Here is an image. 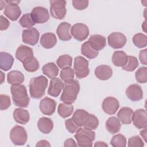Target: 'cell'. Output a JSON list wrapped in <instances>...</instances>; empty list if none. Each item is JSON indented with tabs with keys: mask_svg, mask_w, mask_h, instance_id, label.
I'll use <instances>...</instances> for the list:
<instances>
[{
	"mask_svg": "<svg viewBox=\"0 0 147 147\" xmlns=\"http://www.w3.org/2000/svg\"><path fill=\"white\" fill-rule=\"evenodd\" d=\"M136 79L140 83H145L147 82V68L146 67H141L135 73Z\"/></svg>",
	"mask_w": 147,
	"mask_h": 147,
	"instance_id": "f35d334b",
	"label": "cell"
},
{
	"mask_svg": "<svg viewBox=\"0 0 147 147\" xmlns=\"http://www.w3.org/2000/svg\"><path fill=\"white\" fill-rule=\"evenodd\" d=\"M0 73H1V84H2L4 82V80H5V74H3V72L2 71H1Z\"/></svg>",
	"mask_w": 147,
	"mask_h": 147,
	"instance_id": "db71d44e",
	"label": "cell"
},
{
	"mask_svg": "<svg viewBox=\"0 0 147 147\" xmlns=\"http://www.w3.org/2000/svg\"><path fill=\"white\" fill-rule=\"evenodd\" d=\"M81 53L88 59H92L98 56L99 52L95 50L87 41L82 45Z\"/></svg>",
	"mask_w": 147,
	"mask_h": 147,
	"instance_id": "1f68e13d",
	"label": "cell"
},
{
	"mask_svg": "<svg viewBox=\"0 0 147 147\" xmlns=\"http://www.w3.org/2000/svg\"><path fill=\"white\" fill-rule=\"evenodd\" d=\"M73 111L74 106L72 104L61 103L59 104L57 107V113L59 115L63 118L69 117L72 114Z\"/></svg>",
	"mask_w": 147,
	"mask_h": 147,
	"instance_id": "d6a6232c",
	"label": "cell"
},
{
	"mask_svg": "<svg viewBox=\"0 0 147 147\" xmlns=\"http://www.w3.org/2000/svg\"><path fill=\"white\" fill-rule=\"evenodd\" d=\"M102 106L105 113L109 115H113L118 110L119 103L115 98L108 96L103 100Z\"/></svg>",
	"mask_w": 147,
	"mask_h": 147,
	"instance_id": "9a60e30c",
	"label": "cell"
},
{
	"mask_svg": "<svg viewBox=\"0 0 147 147\" xmlns=\"http://www.w3.org/2000/svg\"><path fill=\"white\" fill-rule=\"evenodd\" d=\"M74 7L78 10H82L86 9L88 6L89 2L88 1H77L74 0L72 1Z\"/></svg>",
	"mask_w": 147,
	"mask_h": 147,
	"instance_id": "bcb514c9",
	"label": "cell"
},
{
	"mask_svg": "<svg viewBox=\"0 0 147 147\" xmlns=\"http://www.w3.org/2000/svg\"><path fill=\"white\" fill-rule=\"evenodd\" d=\"M10 91L13 103L20 107H27L29 104L30 98L25 86L22 84H12Z\"/></svg>",
	"mask_w": 147,
	"mask_h": 147,
	"instance_id": "6da1fadb",
	"label": "cell"
},
{
	"mask_svg": "<svg viewBox=\"0 0 147 147\" xmlns=\"http://www.w3.org/2000/svg\"><path fill=\"white\" fill-rule=\"evenodd\" d=\"M90 114L84 110L78 109L76 110L73 115L72 119L80 127L84 126L88 121Z\"/></svg>",
	"mask_w": 147,
	"mask_h": 147,
	"instance_id": "7402d4cb",
	"label": "cell"
},
{
	"mask_svg": "<svg viewBox=\"0 0 147 147\" xmlns=\"http://www.w3.org/2000/svg\"><path fill=\"white\" fill-rule=\"evenodd\" d=\"M88 26L83 23L75 24L71 28V34L74 38L79 41L85 40L89 35Z\"/></svg>",
	"mask_w": 147,
	"mask_h": 147,
	"instance_id": "9c48e42d",
	"label": "cell"
},
{
	"mask_svg": "<svg viewBox=\"0 0 147 147\" xmlns=\"http://www.w3.org/2000/svg\"><path fill=\"white\" fill-rule=\"evenodd\" d=\"M40 33L36 28H31L25 29L22 33L23 42L30 45H35L38 41Z\"/></svg>",
	"mask_w": 147,
	"mask_h": 147,
	"instance_id": "5bb4252c",
	"label": "cell"
},
{
	"mask_svg": "<svg viewBox=\"0 0 147 147\" xmlns=\"http://www.w3.org/2000/svg\"><path fill=\"white\" fill-rule=\"evenodd\" d=\"M19 22L22 27L28 28V29L32 28L35 25V23L31 18L30 13H26L24 14L20 19Z\"/></svg>",
	"mask_w": 147,
	"mask_h": 147,
	"instance_id": "ab89813d",
	"label": "cell"
},
{
	"mask_svg": "<svg viewBox=\"0 0 147 147\" xmlns=\"http://www.w3.org/2000/svg\"><path fill=\"white\" fill-rule=\"evenodd\" d=\"M79 90L80 84L78 80L72 79L64 82L60 96L61 101L67 104L73 103L77 99Z\"/></svg>",
	"mask_w": 147,
	"mask_h": 147,
	"instance_id": "7a4b0ae2",
	"label": "cell"
},
{
	"mask_svg": "<svg viewBox=\"0 0 147 147\" xmlns=\"http://www.w3.org/2000/svg\"><path fill=\"white\" fill-rule=\"evenodd\" d=\"M94 74L95 76L102 80H106L110 79L113 75L111 68L107 65H100L95 69Z\"/></svg>",
	"mask_w": 147,
	"mask_h": 147,
	"instance_id": "44dd1931",
	"label": "cell"
},
{
	"mask_svg": "<svg viewBox=\"0 0 147 147\" xmlns=\"http://www.w3.org/2000/svg\"><path fill=\"white\" fill-rule=\"evenodd\" d=\"M23 66L25 69L29 72H33L36 71L40 67L39 63L36 57H33L29 62L24 64Z\"/></svg>",
	"mask_w": 147,
	"mask_h": 147,
	"instance_id": "60d3db41",
	"label": "cell"
},
{
	"mask_svg": "<svg viewBox=\"0 0 147 147\" xmlns=\"http://www.w3.org/2000/svg\"><path fill=\"white\" fill-rule=\"evenodd\" d=\"M50 3V13L51 16L57 20L63 19L67 13L66 1L63 0H52Z\"/></svg>",
	"mask_w": 147,
	"mask_h": 147,
	"instance_id": "52a82bcc",
	"label": "cell"
},
{
	"mask_svg": "<svg viewBox=\"0 0 147 147\" xmlns=\"http://www.w3.org/2000/svg\"><path fill=\"white\" fill-rule=\"evenodd\" d=\"M78 146L80 147H91L95 138V133L92 130L80 127L75 134Z\"/></svg>",
	"mask_w": 147,
	"mask_h": 147,
	"instance_id": "277c9868",
	"label": "cell"
},
{
	"mask_svg": "<svg viewBox=\"0 0 147 147\" xmlns=\"http://www.w3.org/2000/svg\"><path fill=\"white\" fill-rule=\"evenodd\" d=\"M98 125H99V120L98 118L94 115L90 114V117H89L88 121L83 127L88 129L95 130L98 127Z\"/></svg>",
	"mask_w": 147,
	"mask_h": 147,
	"instance_id": "b9f144b4",
	"label": "cell"
},
{
	"mask_svg": "<svg viewBox=\"0 0 147 147\" xmlns=\"http://www.w3.org/2000/svg\"><path fill=\"white\" fill-rule=\"evenodd\" d=\"M48 83V79L40 75L33 78L29 82V92L32 98L40 99L45 95Z\"/></svg>",
	"mask_w": 147,
	"mask_h": 147,
	"instance_id": "3957f363",
	"label": "cell"
},
{
	"mask_svg": "<svg viewBox=\"0 0 147 147\" xmlns=\"http://www.w3.org/2000/svg\"><path fill=\"white\" fill-rule=\"evenodd\" d=\"M0 22V29L1 31L6 30L10 25V22L3 15H1Z\"/></svg>",
	"mask_w": 147,
	"mask_h": 147,
	"instance_id": "7dc6e473",
	"label": "cell"
},
{
	"mask_svg": "<svg viewBox=\"0 0 147 147\" xmlns=\"http://www.w3.org/2000/svg\"><path fill=\"white\" fill-rule=\"evenodd\" d=\"M71 25L67 22L60 23L56 29V33L59 38L61 41H68L71 39L72 35L71 34L70 29Z\"/></svg>",
	"mask_w": 147,
	"mask_h": 147,
	"instance_id": "ac0fdd59",
	"label": "cell"
},
{
	"mask_svg": "<svg viewBox=\"0 0 147 147\" xmlns=\"http://www.w3.org/2000/svg\"><path fill=\"white\" fill-rule=\"evenodd\" d=\"M127 41L126 36L121 32H113L107 37V42L110 47L114 49L123 48Z\"/></svg>",
	"mask_w": 147,
	"mask_h": 147,
	"instance_id": "8fae6325",
	"label": "cell"
},
{
	"mask_svg": "<svg viewBox=\"0 0 147 147\" xmlns=\"http://www.w3.org/2000/svg\"><path fill=\"white\" fill-rule=\"evenodd\" d=\"M16 57L22 64L29 62L34 57L32 48L24 45H21L17 49Z\"/></svg>",
	"mask_w": 147,
	"mask_h": 147,
	"instance_id": "4fadbf2b",
	"label": "cell"
},
{
	"mask_svg": "<svg viewBox=\"0 0 147 147\" xmlns=\"http://www.w3.org/2000/svg\"><path fill=\"white\" fill-rule=\"evenodd\" d=\"M105 126L106 129L110 133L114 134L119 131L121 124L118 118L115 117H111L106 121Z\"/></svg>",
	"mask_w": 147,
	"mask_h": 147,
	"instance_id": "83f0119b",
	"label": "cell"
},
{
	"mask_svg": "<svg viewBox=\"0 0 147 147\" xmlns=\"http://www.w3.org/2000/svg\"><path fill=\"white\" fill-rule=\"evenodd\" d=\"M6 5L4 8L3 13L9 20L11 21H17L21 14V11L18 1H5Z\"/></svg>",
	"mask_w": 147,
	"mask_h": 147,
	"instance_id": "ba28073f",
	"label": "cell"
},
{
	"mask_svg": "<svg viewBox=\"0 0 147 147\" xmlns=\"http://www.w3.org/2000/svg\"><path fill=\"white\" fill-rule=\"evenodd\" d=\"M40 42L44 48L51 49L56 44L57 38L53 33H45L41 36Z\"/></svg>",
	"mask_w": 147,
	"mask_h": 147,
	"instance_id": "cb8c5ba5",
	"label": "cell"
},
{
	"mask_svg": "<svg viewBox=\"0 0 147 147\" xmlns=\"http://www.w3.org/2000/svg\"><path fill=\"white\" fill-rule=\"evenodd\" d=\"M88 41L91 46L98 52L103 49L106 45V38L100 34L91 35Z\"/></svg>",
	"mask_w": 147,
	"mask_h": 147,
	"instance_id": "ffe728a7",
	"label": "cell"
},
{
	"mask_svg": "<svg viewBox=\"0 0 147 147\" xmlns=\"http://www.w3.org/2000/svg\"><path fill=\"white\" fill-rule=\"evenodd\" d=\"M132 40L135 46L139 48H145L147 45L146 36L141 33L136 34L133 36Z\"/></svg>",
	"mask_w": 147,
	"mask_h": 147,
	"instance_id": "e575fe53",
	"label": "cell"
},
{
	"mask_svg": "<svg viewBox=\"0 0 147 147\" xmlns=\"http://www.w3.org/2000/svg\"><path fill=\"white\" fill-rule=\"evenodd\" d=\"M127 97L133 102H137L143 98V91L138 84L130 85L126 90Z\"/></svg>",
	"mask_w": 147,
	"mask_h": 147,
	"instance_id": "e0dca14e",
	"label": "cell"
},
{
	"mask_svg": "<svg viewBox=\"0 0 147 147\" xmlns=\"http://www.w3.org/2000/svg\"><path fill=\"white\" fill-rule=\"evenodd\" d=\"M65 127L67 130L71 133H75L80 127L72 119V118L66 119L65 121Z\"/></svg>",
	"mask_w": 147,
	"mask_h": 147,
	"instance_id": "f6af8a7d",
	"label": "cell"
},
{
	"mask_svg": "<svg viewBox=\"0 0 147 147\" xmlns=\"http://www.w3.org/2000/svg\"><path fill=\"white\" fill-rule=\"evenodd\" d=\"M39 107L41 112L43 114L51 115L55 111L56 102L53 99L46 96L41 100Z\"/></svg>",
	"mask_w": 147,
	"mask_h": 147,
	"instance_id": "2e32d148",
	"label": "cell"
},
{
	"mask_svg": "<svg viewBox=\"0 0 147 147\" xmlns=\"http://www.w3.org/2000/svg\"><path fill=\"white\" fill-rule=\"evenodd\" d=\"M42 71L44 75L50 79L56 78L59 74V68L55 63L53 62L45 64L42 67Z\"/></svg>",
	"mask_w": 147,
	"mask_h": 147,
	"instance_id": "4dcf8cb0",
	"label": "cell"
},
{
	"mask_svg": "<svg viewBox=\"0 0 147 147\" xmlns=\"http://www.w3.org/2000/svg\"><path fill=\"white\" fill-rule=\"evenodd\" d=\"M64 84L61 80L59 78H55L51 80L49 88L48 90V95H51V96L53 97H57L63 88Z\"/></svg>",
	"mask_w": 147,
	"mask_h": 147,
	"instance_id": "d6986e66",
	"label": "cell"
},
{
	"mask_svg": "<svg viewBox=\"0 0 147 147\" xmlns=\"http://www.w3.org/2000/svg\"><path fill=\"white\" fill-rule=\"evenodd\" d=\"M11 105L10 96L5 94L0 95V109L5 110L7 109Z\"/></svg>",
	"mask_w": 147,
	"mask_h": 147,
	"instance_id": "ee69618b",
	"label": "cell"
},
{
	"mask_svg": "<svg viewBox=\"0 0 147 147\" xmlns=\"http://www.w3.org/2000/svg\"><path fill=\"white\" fill-rule=\"evenodd\" d=\"M56 64L61 69L71 67L72 64V57L69 55H61L56 60Z\"/></svg>",
	"mask_w": 147,
	"mask_h": 147,
	"instance_id": "836d02e7",
	"label": "cell"
},
{
	"mask_svg": "<svg viewBox=\"0 0 147 147\" xmlns=\"http://www.w3.org/2000/svg\"><path fill=\"white\" fill-rule=\"evenodd\" d=\"M25 78L23 74L17 70L11 71L7 75V81L9 84H21L24 82Z\"/></svg>",
	"mask_w": 147,
	"mask_h": 147,
	"instance_id": "f546056e",
	"label": "cell"
},
{
	"mask_svg": "<svg viewBox=\"0 0 147 147\" xmlns=\"http://www.w3.org/2000/svg\"><path fill=\"white\" fill-rule=\"evenodd\" d=\"M14 63L13 57L9 53L1 52L0 53V68L2 70L7 71L11 69Z\"/></svg>",
	"mask_w": 147,
	"mask_h": 147,
	"instance_id": "d4e9b609",
	"label": "cell"
},
{
	"mask_svg": "<svg viewBox=\"0 0 147 147\" xmlns=\"http://www.w3.org/2000/svg\"><path fill=\"white\" fill-rule=\"evenodd\" d=\"M10 138L15 145H23L28 139L26 131L22 126L16 125L10 130Z\"/></svg>",
	"mask_w": 147,
	"mask_h": 147,
	"instance_id": "8992f818",
	"label": "cell"
},
{
	"mask_svg": "<svg viewBox=\"0 0 147 147\" xmlns=\"http://www.w3.org/2000/svg\"><path fill=\"white\" fill-rule=\"evenodd\" d=\"M30 16L35 24H44L49 19V14L47 8L37 6L31 11Z\"/></svg>",
	"mask_w": 147,
	"mask_h": 147,
	"instance_id": "30bf717a",
	"label": "cell"
},
{
	"mask_svg": "<svg viewBox=\"0 0 147 147\" xmlns=\"http://www.w3.org/2000/svg\"><path fill=\"white\" fill-rule=\"evenodd\" d=\"M126 142V137L121 134H117L114 136L110 141L111 145L114 147H125Z\"/></svg>",
	"mask_w": 147,
	"mask_h": 147,
	"instance_id": "8d00e7d4",
	"label": "cell"
},
{
	"mask_svg": "<svg viewBox=\"0 0 147 147\" xmlns=\"http://www.w3.org/2000/svg\"><path fill=\"white\" fill-rule=\"evenodd\" d=\"M64 146L65 147H69V146H77L78 144H76L75 141L72 138H68L64 142Z\"/></svg>",
	"mask_w": 147,
	"mask_h": 147,
	"instance_id": "681fc988",
	"label": "cell"
},
{
	"mask_svg": "<svg viewBox=\"0 0 147 147\" xmlns=\"http://www.w3.org/2000/svg\"><path fill=\"white\" fill-rule=\"evenodd\" d=\"M146 52H147V49H145L141 50L139 53V59L140 60V62L141 63V64L145 65L147 64Z\"/></svg>",
	"mask_w": 147,
	"mask_h": 147,
	"instance_id": "c3c4849f",
	"label": "cell"
},
{
	"mask_svg": "<svg viewBox=\"0 0 147 147\" xmlns=\"http://www.w3.org/2000/svg\"><path fill=\"white\" fill-rule=\"evenodd\" d=\"M75 75L74 70L71 67L63 68L60 72V77L64 82L74 79Z\"/></svg>",
	"mask_w": 147,
	"mask_h": 147,
	"instance_id": "74e56055",
	"label": "cell"
},
{
	"mask_svg": "<svg viewBox=\"0 0 147 147\" xmlns=\"http://www.w3.org/2000/svg\"><path fill=\"white\" fill-rule=\"evenodd\" d=\"M6 5V1H0V6H1V10H2Z\"/></svg>",
	"mask_w": 147,
	"mask_h": 147,
	"instance_id": "11a10c76",
	"label": "cell"
},
{
	"mask_svg": "<svg viewBox=\"0 0 147 147\" xmlns=\"http://www.w3.org/2000/svg\"><path fill=\"white\" fill-rule=\"evenodd\" d=\"M138 61L136 57L133 56H129L127 57V61L126 64L122 67V69L131 72L135 70L138 66Z\"/></svg>",
	"mask_w": 147,
	"mask_h": 147,
	"instance_id": "d590c367",
	"label": "cell"
},
{
	"mask_svg": "<svg viewBox=\"0 0 147 147\" xmlns=\"http://www.w3.org/2000/svg\"><path fill=\"white\" fill-rule=\"evenodd\" d=\"M133 113V110L128 107H122L117 113L119 120L124 125H129L131 122V116Z\"/></svg>",
	"mask_w": 147,
	"mask_h": 147,
	"instance_id": "4316f807",
	"label": "cell"
},
{
	"mask_svg": "<svg viewBox=\"0 0 147 147\" xmlns=\"http://www.w3.org/2000/svg\"><path fill=\"white\" fill-rule=\"evenodd\" d=\"M140 135L143 138L145 142H146V127L143 128L142 130L140 131Z\"/></svg>",
	"mask_w": 147,
	"mask_h": 147,
	"instance_id": "816d5d0a",
	"label": "cell"
},
{
	"mask_svg": "<svg viewBox=\"0 0 147 147\" xmlns=\"http://www.w3.org/2000/svg\"><path fill=\"white\" fill-rule=\"evenodd\" d=\"M74 70L76 78L82 79L90 74L88 61L82 56H77L74 59Z\"/></svg>",
	"mask_w": 147,
	"mask_h": 147,
	"instance_id": "5b68a950",
	"label": "cell"
},
{
	"mask_svg": "<svg viewBox=\"0 0 147 147\" xmlns=\"http://www.w3.org/2000/svg\"><path fill=\"white\" fill-rule=\"evenodd\" d=\"M94 146L95 147H103V146H108V145L107 144H106L105 142H103V141H97L94 144Z\"/></svg>",
	"mask_w": 147,
	"mask_h": 147,
	"instance_id": "f5cc1de1",
	"label": "cell"
},
{
	"mask_svg": "<svg viewBox=\"0 0 147 147\" xmlns=\"http://www.w3.org/2000/svg\"><path fill=\"white\" fill-rule=\"evenodd\" d=\"M37 127L42 133L49 134L53 128V122L51 118L41 117L38 121Z\"/></svg>",
	"mask_w": 147,
	"mask_h": 147,
	"instance_id": "484cf974",
	"label": "cell"
},
{
	"mask_svg": "<svg viewBox=\"0 0 147 147\" xmlns=\"http://www.w3.org/2000/svg\"><path fill=\"white\" fill-rule=\"evenodd\" d=\"M36 146H51V144H49V142L47 141V140H41V141H39L36 145Z\"/></svg>",
	"mask_w": 147,
	"mask_h": 147,
	"instance_id": "f907efd6",
	"label": "cell"
},
{
	"mask_svg": "<svg viewBox=\"0 0 147 147\" xmlns=\"http://www.w3.org/2000/svg\"><path fill=\"white\" fill-rule=\"evenodd\" d=\"M13 117L16 122L21 125L26 124L30 119L29 112L22 108L16 109L13 111Z\"/></svg>",
	"mask_w": 147,
	"mask_h": 147,
	"instance_id": "603a6c76",
	"label": "cell"
},
{
	"mask_svg": "<svg viewBox=\"0 0 147 147\" xmlns=\"http://www.w3.org/2000/svg\"><path fill=\"white\" fill-rule=\"evenodd\" d=\"M131 121L136 127L138 129H143L147 126V113L145 109H140L133 112Z\"/></svg>",
	"mask_w": 147,
	"mask_h": 147,
	"instance_id": "7c38bea8",
	"label": "cell"
},
{
	"mask_svg": "<svg viewBox=\"0 0 147 147\" xmlns=\"http://www.w3.org/2000/svg\"><path fill=\"white\" fill-rule=\"evenodd\" d=\"M127 145L129 147H142L144 143L140 136H134L129 139Z\"/></svg>",
	"mask_w": 147,
	"mask_h": 147,
	"instance_id": "7bdbcfd3",
	"label": "cell"
},
{
	"mask_svg": "<svg viewBox=\"0 0 147 147\" xmlns=\"http://www.w3.org/2000/svg\"><path fill=\"white\" fill-rule=\"evenodd\" d=\"M128 56L122 51H115L112 56V62L117 67L124 66L127 61Z\"/></svg>",
	"mask_w": 147,
	"mask_h": 147,
	"instance_id": "f1b7e54d",
	"label": "cell"
}]
</instances>
